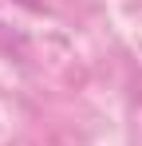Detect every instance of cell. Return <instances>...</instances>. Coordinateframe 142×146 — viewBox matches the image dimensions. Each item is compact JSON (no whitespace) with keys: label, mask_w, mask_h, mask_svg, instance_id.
I'll return each instance as SVG.
<instances>
[{"label":"cell","mask_w":142,"mask_h":146,"mask_svg":"<svg viewBox=\"0 0 142 146\" xmlns=\"http://www.w3.org/2000/svg\"><path fill=\"white\" fill-rule=\"evenodd\" d=\"M16 4H20V8H32V12L40 8V0H16Z\"/></svg>","instance_id":"obj_1"}]
</instances>
